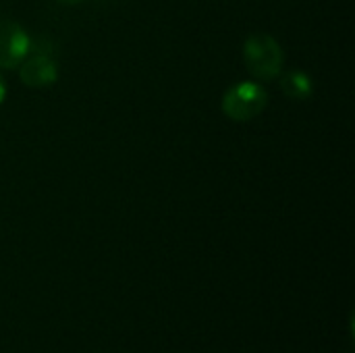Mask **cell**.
<instances>
[{
	"label": "cell",
	"instance_id": "1",
	"mask_svg": "<svg viewBox=\"0 0 355 353\" xmlns=\"http://www.w3.org/2000/svg\"><path fill=\"white\" fill-rule=\"evenodd\" d=\"M243 60L248 71L262 81L277 79L283 73L285 54L281 44L268 33H252L243 44Z\"/></svg>",
	"mask_w": 355,
	"mask_h": 353
},
{
	"label": "cell",
	"instance_id": "2",
	"mask_svg": "<svg viewBox=\"0 0 355 353\" xmlns=\"http://www.w3.org/2000/svg\"><path fill=\"white\" fill-rule=\"evenodd\" d=\"M268 104V92L256 81H241L231 85L220 102L223 112L237 123L256 119Z\"/></svg>",
	"mask_w": 355,
	"mask_h": 353
},
{
	"label": "cell",
	"instance_id": "3",
	"mask_svg": "<svg viewBox=\"0 0 355 353\" xmlns=\"http://www.w3.org/2000/svg\"><path fill=\"white\" fill-rule=\"evenodd\" d=\"M17 69L19 79L27 87H50L58 79V60L54 58L52 50L44 44H40L35 50L31 46V52Z\"/></svg>",
	"mask_w": 355,
	"mask_h": 353
},
{
	"label": "cell",
	"instance_id": "4",
	"mask_svg": "<svg viewBox=\"0 0 355 353\" xmlns=\"http://www.w3.org/2000/svg\"><path fill=\"white\" fill-rule=\"evenodd\" d=\"M29 33L10 19H0V69H17L31 52Z\"/></svg>",
	"mask_w": 355,
	"mask_h": 353
},
{
	"label": "cell",
	"instance_id": "5",
	"mask_svg": "<svg viewBox=\"0 0 355 353\" xmlns=\"http://www.w3.org/2000/svg\"><path fill=\"white\" fill-rule=\"evenodd\" d=\"M281 89L293 102H306L314 94V81L304 71L291 69L281 75Z\"/></svg>",
	"mask_w": 355,
	"mask_h": 353
},
{
	"label": "cell",
	"instance_id": "6",
	"mask_svg": "<svg viewBox=\"0 0 355 353\" xmlns=\"http://www.w3.org/2000/svg\"><path fill=\"white\" fill-rule=\"evenodd\" d=\"M6 81H4V77H2V73H0V104L4 102V98H6Z\"/></svg>",
	"mask_w": 355,
	"mask_h": 353
},
{
	"label": "cell",
	"instance_id": "7",
	"mask_svg": "<svg viewBox=\"0 0 355 353\" xmlns=\"http://www.w3.org/2000/svg\"><path fill=\"white\" fill-rule=\"evenodd\" d=\"M58 2H62V4H79L83 0H58Z\"/></svg>",
	"mask_w": 355,
	"mask_h": 353
}]
</instances>
